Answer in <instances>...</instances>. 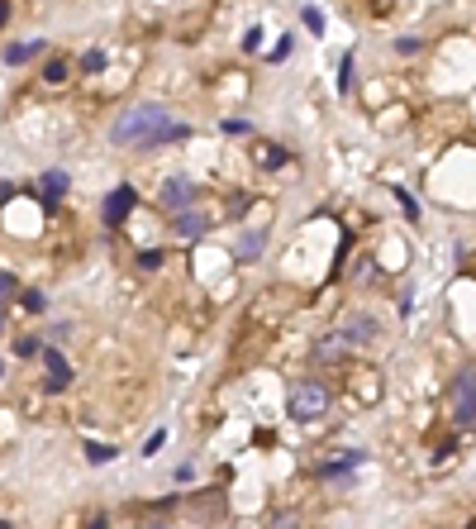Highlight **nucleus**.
<instances>
[{
    "label": "nucleus",
    "instance_id": "f257e3e1",
    "mask_svg": "<svg viewBox=\"0 0 476 529\" xmlns=\"http://www.w3.org/2000/svg\"><path fill=\"white\" fill-rule=\"evenodd\" d=\"M162 124H167V110L162 106H134L114 119V143H138V148H143Z\"/></svg>",
    "mask_w": 476,
    "mask_h": 529
},
{
    "label": "nucleus",
    "instance_id": "f03ea898",
    "mask_svg": "<svg viewBox=\"0 0 476 529\" xmlns=\"http://www.w3.org/2000/svg\"><path fill=\"white\" fill-rule=\"evenodd\" d=\"M329 401H334V396H329L324 382H300V386L290 391V415H295L300 424L305 420H324V415H329Z\"/></svg>",
    "mask_w": 476,
    "mask_h": 529
},
{
    "label": "nucleus",
    "instance_id": "7ed1b4c3",
    "mask_svg": "<svg viewBox=\"0 0 476 529\" xmlns=\"http://www.w3.org/2000/svg\"><path fill=\"white\" fill-rule=\"evenodd\" d=\"M453 420L458 424H472L476 420V372H458V382H453Z\"/></svg>",
    "mask_w": 476,
    "mask_h": 529
},
{
    "label": "nucleus",
    "instance_id": "20e7f679",
    "mask_svg": "<svg viewBox=\"0 0 476 529\" xmlns=\"http://www.w3.org/2000/svg\"><path fill=\"white\" fill-rule=\"evenodd\" d=\"M190 201H195V182H186V177H172V182L162 186V206H167V210L181 214Z\"/></svg>",
    "mask_w": 476,
    "mask_h": 529
},
{
    "label": "nucleus",
    "instance_id": "39448f33",
    "mask_svg": "<svg viewBox=\"0 0 476 529\" xmlns=\"http://www.w3.org/2000/svg\"><path fill=\"white\" fill-rule=\"evenodd\" d=\"M43 362H48V391H62V386L72 382V367H67V358H62L58 348H43Z\"/></svg>",
    "mask_w": 476,
    "mask_h": 529
},
{
    "label": "nucleus",
    "instance_id": "423d86ee",
    "mask_svg": "<svg viewBox=\"0 0 476 529\" xmlns=\"http://www.w3.org/2000/svg\"><path fill=\"white\" fill-rule=\"evenodd\" d=\"M172 229H177L181 238H190V243H195V238H205V229H210V219H205L200 210H181L177 219H172Z\"/></svg>",
    "mask_w": 476,
    "mask_h": 529
},
{
    "label": "nucleus",
    "instance_id": "0eeeda50",
    "mask_svg": "<svg viewBox=\"0 0 476 529\" xmlns=\"http://www.w3.org/2000/svg\"><path fill=\"white\" fill-rule=\"evenodd\" d=\"M129 210H134V186H119V191L105 201V219H110V224H124Z\"/></svg>",
    "mask_w": 476,
    "mask_h": 529
},
{
    "label": "nucleus",
    "instance_id": "6e6552de",
    "mask_svg": "<svg viewBox=\"0 0 476 529\" xmlns=\"http://www.w3.org/2000/svg\"><path fill=\"white\" fill-rule=\"evenodd\" d=\"M181 138H190V124H172V119H167V124H162V129L143 143V148H162V143H181Z\"/></svg>",
    "mask_w": 476,
    "mask_h": 529
},
{
    "label": "nucleus",
    "instance_id": "1a4fd4ad",
    "mask_svg": "<svg viewBox=\"0 0 476 529\" xmlns=\"http://www.w3.org/2000/svg\"><path fill=\"white\" fill-rule=\"evenodd\" d=\"M43 48H48L43 38H34V43H14V48H5V62H10V67H19V62H29V58H38Z\"/></svg>",
    "mask_w": 476,
    "mask_h": 529
},
{
    "label": "nucleus",
    "instance_id": "9d476101",
    "mask_svg": "<svg viewBox=\"0 0 476 529\" xmlns=\"http://www.w3.org/2000/svg\"><path fill=\"white\" fill-rule=\"evenodd\" d=\"M372 334H377V319H367V315L343 319V339H358V343H367Z\"/></svg>",
    "mask_w": 476,
    "mask_h": 529
},
{
    "label": "nucleus",
    "instance_id": "9b49d317",
    "mask_svg": "<svg viewBox=\"0 0 476 529\" xmlns=\"http://www.w3.org/2000/svg\"><path fill=\"white\" fill-rule=\"evenodd\" d=\"M262 243H267V234H258V229H253V234H243V238H238V258H243V262H253V258L262 253Z\"/></svg>",
    "mask_w": 476,
    "mask_h": 529
},
{
    "label": "nucleus",
    "instance_id": "f8f14e48",
    "mask_svg": "<svg viewBox=\"0 0 476 529\" xmlns=\"http://www.w3.org/2000/svg\"><path fill=\"white\" fill-rule=\"evenodd\" d=\"M38 186H43V196H62L67 191V172H43Z\"/></svg>",
    "mask_w": 476,
    "mask_h": 529
},
{
    "label": "nucleus",
    "instance_id": "ddd939ff",
    "mask_svg": "<svg viewBox=\"0 0 476 529\" xmlns=\"http://www.w3.org/2000/svg\"><path fill=\"white\" fill-rule=\"evenodd\" d=\"M82 72H105V53H100V48H91V53L82 58Z\"/></svg>",
    "mask_w": 476,
    "mask_h": 529
},
{
    "label": "nucleus",
    "instance_id": "4468645a",
    "mask_svg": "<svg viewBox=\"0 0 476 529\" xmlns=\"http://www.w3.org/2000/svg\"><path fill=\"white\" fill-rule=\"evenodd\" d=\"M86 458H91V463H110L114 448H105V443H86Z\"/></svg>",
    "mask_w": 476,
    "mask_h": 529
},
{
    "label": "nucleus",
    "instance_id": "2eb2a0df",
    "mask_svg": "<svg viewBox=\"0 0 476 529\" xmlns=\"http://www.w3.org/2000/svg\"><path fill=\"white\" fill-rule=\"evenodd\" d=\"M43 77H48L53 86H58V82H67V62H48V67H43Z\"/></svg>",
    "mask_w": 476,
    "mask_h": 529
},
{
    "label": "nucleus",
    "instance_id": "dca6fc26",
    "mask_svg": "<svg viewBox=\"0 0 476 529\" xmlns=\"http://www.w3.org/2000/svg\"><path fill=\"white\" fill-rule=\"evenodd\" d=\"M14 353H19V358H34V353H38V339H34V334H24V339L14 343Z\"/></svg>",
    "mask_w": 476,
    "mask_h": 529
},
{
    "label": "nucleus",
    "instance_id": "f3484780",
    "mask_svg": "<svg viewBox=\"0 0 476 529\" xmlns=\"http://www.w3.org/2000/svg\"><path fill=\"white\" fill-rule=\"evenodd\" d=\"M353 86V58H343V67H338V91H348Z\"/></svg>",
    "mask_w": 476,
    "mask_h": 529
},
{
    "label": "nucleus",
    "instance_id": "a211bd4d",
    "mask_svg": "<svg viewBox=\"0 0 476 529\" xmlns=\"http://www.w3.org/2000/svg\"><path fill=\"white\" fill-rule=\"evenodd\" d=\"M305 29L319 34V29H324V14H319V10H305Z\"/></svg>",
    "mask_w": 476,
    "mask_h": 529
},
{
    "label": "nucleus",
    "instance_id": "6ab92c4d",
    "mask_svg": "<svg viewBox=\"0 0 476 529\" xmlns=\"http://www.w3.org/2000/svg\"><path fill=\"white\" fill-rule=\"evenodd\" d=\"M281 162H286L281 148H267V153H262V167H281Z\"/></svg>",
    "mask_w": 476,
    "mask_h": 529
},
{
    "label": "nucleus",
    "instance_id": "aec40b11",
    "mask_svg": "<svg viewBox=\"0 0 476 529\" xmlns=\"http://www.w3.org/2000/svg\"><path fill=\"white\" fill-rule=\"evenodd\" d=\"M10 296H14V277H10V272H0V301H10Z\"/></svg>",
    "mask_w": 476,
    "mask_h": 529
},
{
    "label": "nucleus",
    "instance_id": "412c9836",
    "mask_svg": "<svg viewBox=\"0 0 476 529\" xmlns=\"http://www.w3.org/2000/svg\"><path fill=\"white\" fill-rule=\"evenodd\" d=\"M138 262H143V267H148V272H153V267H158V262H162V253H158V248H153V253H138Z\"/></svg>",
    "mask_w": 476,
    "mask_h": 529
},
{
    "label": "nucleus",
    "instance_id": "4be33fe9",
    "mask_svg": "<svg viewBox=\"0 0 476 529\" xmlns=\"http://www.w3.org/2000/svg\"><path fill=\"white\" fill-rule=\"evenodd\" d=\"M43 306H48V301H43L38 291H29V296H24V310H43Z\"/></svg>",
    "mask_w": 476,
    "mask_h": 529
},
{
    "label": "nucleus",
    "instance_id": "5701e85b",
    "mask_svg": "<svg viewBox=\"0 0 476 529\" xmlns=\"http://www.w3.org/2000/svg\"><path fill=\"white\" fill-rule=\"evenodd\" d=\"M162 443H167V434H162V429H158V434H153V439H148V443H143V453H158V448H162Z\"/></svg>",
    "mask_w": 476,
    "mask_h": 529
},
{
    "label": "nucleus",
    "instance_id": "b1692460",
    "mask_svg": "<svg viewBox=\"0 0 476 529\" xmlns=\"http://www.w3.org/2000/svg\"><path fill=\"white\" fill-rule=\"evenodd\" d=\"M277 529H295V515H281V520H277Z\"/></svg>",
    "mask_w": 476,
    "mask_h": 529
},
{
    "label": "nucleus",
    "instance_id": "393cba45",
    "mask_svg": "<svg viewBox=\"0 0 476 529\" xmlns=\"http://www.w3.org/2000/svg\"><path fill=\"white\" fill-rule=\"evenodd\" d=\"M5 19H10V0H0V29H5Z\"/></svg>",
    "mask_w": 476,
    "mask_h": 529
},
{
    "label": "nucleus",
    "instance_id": "a878e982",
    "mask_svg": "<svg viewBox=\"0 0 476 529\" xmlns=\"http://www.w3.org/2000/svg\"><path fill=\"white\" fill-rule=\"evenodd\" d=\"M91 529H105V515H95V520H91Z\"/></svg>",
    "mask_w": 476,
    "mask_h": 529
},
{
    "label": "nucleus",
    "instance_id": "bb28decb",
    "mask_svg": "<svg viewBox=\"0 0 476 529\" xmlns=\"http://www.w3.org/2000/svg\"><path fill=\"white\" fill-rule=\"evenodd\" d=\"M0 377H5V358H0Z\"/></svg>",
    "mask_w": 476,
    "mask_h": 529
},
{
    "label": "nucleus",
    "instance_id": "cd10ccee",
    "mask_svg": "<svg viewBox=\"0 0 476 529\" xmlns=\"http://www.w3.org/2000/svg\"><path fill=\"white\" fill-rule=\"evenodd\" d=\"M0 329H5V310H0Z\"/></svg>",
    "mask_w": 476,
    "mask_h": 529
},
{
    "label": "nucleus",
    "instance_id": "c85d7f7f",
    "mask_svg": "<svg viewBox=\"0 0 476 529\" xmlns=\"http://www.w3.org/2000/svg\"><path fill=\"white\" fill-rule=\"evenodd\" d=\"M153 529H167V525H153Z\"/></svg>",
    "mask_w": 476,
    "mask_h": 529
}]
</instances>
